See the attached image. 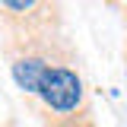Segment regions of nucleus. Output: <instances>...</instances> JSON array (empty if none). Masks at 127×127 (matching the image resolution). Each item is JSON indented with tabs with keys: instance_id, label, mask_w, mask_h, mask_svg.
Wrapping results in <instances>:
<instances>
[{
	"instance_id": "obj_1",
	"label": "nucleus",
	"mask_w": 127,
	"mask_h": 127,
	"mask_svg": "<svg viewBox=\"0 0 127 127\" xmlns=\"http://www.w3.org/2000/svg\"><path fill=\"white\" fill-rule=\"evenodd\" d=\"M35 95L45 102L48 114H73V111L86 108V83L79 76V70L73 67V51L64 48L61 54L51 61L45 70V76L38 83Z\"/></svg>"
},
{
	"instance_id": "obj_2",
	"label": "nucleus",
	"mask_w": 127,
	"mask_h": 127,
	"mask_svg": "<svg viewBox=\"0 0 127 127\" xmlns=\"http://www.w3.org/2000/svg\"><path fill=\"white\" fill-rule=\"evenodd\" d=\"M13 35H54L61 32V0H0Z\"/></svg>"
}]
</instances>
